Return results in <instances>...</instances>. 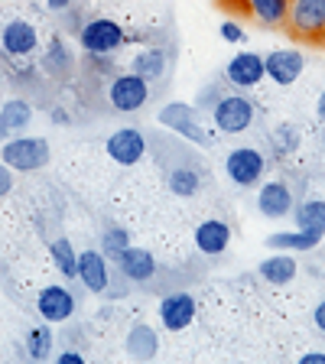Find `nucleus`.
Wrapping results in <instances>:
<instances>
[{"label": "nucleus", "instance_id": "obj_1", "mask_svg": "<svg viewBox=\"0 0 325 364\" xmlns=\"http://www.w3.org/2000/svg\"><path fill=\"white\" fill-rule=\"evenodd\" d=\"M156 121L163 124L169 134L182 136L186 144H196V146H202V150H208V146L215 144V136L202 127V121H198L196 105H186V101H169V105L159 107Z\"/></svg>", "mask_w": 325, "mask_h": 364}, {"label": "nucleus", "instance_id": "obj_2", "mask_svg": "<svg viewBox=\"0 0 325 364\" xmlns=\"http://www.w3.org/2000/svg\"><path fill=\"white\" fill-rule=\"evenodd\" d=\"M212 124L218 134L228 136H238V134H247L254 117H257V105L247 98V95H221V101L212 107Z\"/></svg>", "mask_w": 325, "mask_h": 364}, {"label": "nucleus", "instance_id": "obj_3", "mask_svg": "<svg viewBox=\"0 0 325 364\" xmlns=\"http://www.w3.org/2000/svg\"><path fill=\"white\" fill-rule=\"evenodd\" d=\"M49 140L46 136H10L4 150H0V159L7 163L14 173H36L49 163Z\"/></svg>", "mask_w": 325, "mask_h": 364}, {"label": "nucleus", "instance_id": "obj_4", "mask_svg": "<svg viewBox=\"0 0 325 364\" xmlns=\"http://www.w3.org/2000/svg\"><path fill=\"white\" fill-rule=\"evenodd\" d=\"M225 176L235 182L238 189L260 186L267 176V153L260 146H235V150H228Z\"/></svg>", "mask_w": 325, "mask_h": 364}, {"label": "nucleus", "instance_id": "obj_5", "mask_svg": "<svg viewBox=\"0 0 325 364\" xmlns=\"http://www.w3.org/2000/svg\"><path fill=\"white\" fill-rule=\"evenodd\" d=\"M78 43H82V49L88 55H111L127 43V33L111 16H91L82 26V33H78Z\"/></svg>", "mask_w": 325, "mask_h": 364}, {"label": "nucleus", "instance_id": "obj_6", "mask_svg": "<svg viewBox=\"0 0 325 364\" xmlns=\"http://www.w3.org/2000/svg\"><path fill=\"white\" fill-rule=\"evenodd\" d=\"M287 30L303 43H325V0H289Z\"/></svg>", "mask_w": 325, "mask_h": 364}, {"label": "nucleus", "instance_id": "obj_7", "mask_svg": "<svg viewBox=\"0 0 325 364\" xmlns=\"http://www.w3.org/2000/svg\"><path fill=\"white\" fill-rule=\"evenodd\" d=\"M107 101L121 114L140 111L150 101V82L144 75H137V72H117V75H111V85H107Z\"/></svg>", "mask_w": 325, "mask_h": 364}, {"label": "nucleus", "instance_id": "obj_8", "mask_svg": "<svg viewBox=\"0 0 325 364\" xmlns=\"http://www.w3.org/2000/svg\"><path fill=\"white\" fill-rule=\"evenodd\" d=\"M196 312H198L196 296L179 289V293H169L159 299L156 316H159V326L166 328V332H186L196 322Z\"/></svg>", "mask_w": 325, "mask_h": 364}, {"label": "nucleus", "instance_id": "obj_9", "mask_svg": "<svg viewBox=\"0 0 325 364\" xmlns=\"http://www.w3.org/2000/svg\"><path fill=\"white\" fill-rule=\"evenodd\" d=\"M105 150L117 166H124V169L137 166L146 156V136H144V130H137V127H117L107 136Z\"/></svg>", "mask_w": 325, "mask_h": 364}, {"label": "nucleus", "instance_id": "obj_10", "mask_svg": "<svg viewBox=\"0 0 325 364\" xmlns=\"http://www.w3.org/2000/svg\"><path fill=\"white\" fill-rule=\"evenodd\" d=\"M296 208V196L289 189V182L283 179H267L257 186V212L264 218H289Z\"/></svg>", "mask_w": 325, "mask_h": 364}, {"label": "nucleus", "instance_id": "obj_11", "mask_svg": "<svg viewBox=\"0 0 325 364\" xmlns=\"http://www.w3.org/2000/svg\"><path fill=\"white\" fill-rule=\"evenodd\" d=\"M225 78H228V85H235L238 91L257 88V85L267 78L264 55H260V53H238V55H231V62L225 65Z\"/></svg>", "mask_w": 325, "mask_h": 364}, {"label": "nucleus", "instance_id": "obj_12", "mask_svg": "<svg viewBox=\"0 0 325 364\" xmlns=\"http://www.w3.org/2000/svg\"><path fill=\"white\" fill-rule=\"evenodd\" d=\"M264 65H267V78L280 88H289V85L299 82L306 68V55L299 49H273V53L264 55Z\"/></svg>", "mask_w": 325, "mask_h": 364}, {"label": "nucleus", "instance_id": "obj_13", "mask_svg": "<svg viewBox=\"0 0 325 364\" xmlns=\"http://www.w3.org/2000/svg\"><path fill=\"white\" fill-rule=\"evenodd\" d=\"M36 309L43 316V322L55 326V322H68L75 316V296L72 289L62 287V283H53V287H43L36 296Z\"/></svg>", "mask_w": 325, "mask_h": 364}, {"label": "nucleus", "instance_id": "obj_14", "mask_svg": "<svg viewBox=\"0 0 325 364\" xmlns=\"http://www.w3.org/2000/svg\"><path fill=\"white\" fill-rule=\"evenodd\" d=\"M0 49L7 55H33L39 49V33L30 20H7L0 26Z\"/></svg>", "mask_w": 325, "mask_h": 364}, {"label": "nucleus", "instance_id": "obj_15", "mask_svg": "<svg viewBox=\"0 0 325 364\" xmlns=\"http://www.w3.org/2000/svg\"><path fill=\"white\" fill-rule=\"evenodd\" d=\"M78 283L95 296L107 293V287H111V264H107L105 250H82L78 254Z\"/></svg>", "mask_w": 325, "mask_h": 364}, {"label": "nucleus", "instance_id": "obj_16", "mask_svg": "<svg viewBox=\"0 0 325 364\" xmlns=\"http://www.w3.org/2000/svg\"><path fill=\"white\" fill-rule=\"evenodd\" d=\"M156 270H159V264L153 257V250H146V247H134L130 244L121 257H117V273L127 283H150L156 277Z\"/></svg>", "mask_w": 325, "mask_h": 364}, {"label": "nucleus", "instance_id": "obj_17", "mask_svg": "<svg viewBox=\"0 0 325 364\" xmlns=\"http://www.w3.org/2000/svg\"><path fill=\"white\" fill-rule=\"evenodd\" d=\"M228 244H231V225L221 218H208L196 228V247L205 257H218L225 254Z\"/></svg>", "mask_w": 325, "mask_h": 364}, {"label": "nucleus", "instance_id": "obj_18", "mask_svg": "<svg viewBox=\"0 0 325 364\" xmlns=\"http://www.w3.org/2000/svg\"><path fill=\"white\" fill-rule=\"evenodd\" d=\"M124 348H127V355L134 358V361H153V358L159 355V335H156V328L146 326V322H134V326L127 328Z\"/></svg>", "mask_w": 325, "mask_h": 364}, {"label": "nucleus", "instance_id": "obj_19", "mask_svg": "<svg viewBox=\"0 0 325 364\" xmlns=\"http://www.w3.org/2000/svg\"><path fill=\"white\" fill-rule=\"evenodd\" d=\"M257 273L270 287H287V283L296 280V257L289 250H273L270 257H264L257 264Z\"/></svg>", "mask_w": 325, "mask_h": 364}, {"label": "nucleus", "instance_id": "obj_20", "mask_svg": "<svg viewBox=\"0 0 325 364\" xmlns=\"http://www.w3.org/2000/svg\"><path fill=\"white\" fill-rule=\"evenodd\" d=\"M325 235L316 231H303V228H293V231H273L267 237V247L270 250H289V254H306V250H316L322 244Z\"/></svg>", "mask_w": 325, "mask_h": 364}, {"label": "nucleus", "instance_id": "obj_21", "mask_svg": "<svg viewBox=\"0 0 325 364\" xmlns=\"http://www.w3.org/2000/svg\"><path fill=\"white\" fill-rule=\"evenodd\" d=\"M33 124V107L23 98H10L0 105V136H14Z\"/></svg>", "mask_w": 325, "mask_h": 364}, {"label": "nucleus", "instance_id": "obj_22", "mask_svg": "<svg viewBox=\"0 0 325 364\" xmlns=\"http://www.w3.org/2000/svg\"><path fill=\"white\" fill-rule=\"evenodd\" d=\"M247 14L267 30H280L289 20V0H247Z\"/></svg>", "mask_w": 325, "mask_h": 364}, {"label": "nucleus", "instance_id": "obj_23", "mask_svg": "<svg viewBox=\"0 0 325 364\" xmlns=\"http://www.w3.org/2000/svg\"><path fill=\"white\" fill-rule=\"evenodd\" d=\"M130 72L144 75L146 82L163 78L166 75V49H159V46H146V49H140V53L134 55V62H130Z\"/></svg>", "mask_w": 325, "mask_h": 364}, {"label": "nucleus", "instance_id": "obj_24", "mask_svg": "<svg viewBox=\"0 0 325 364\" xmlns=\"http://www.w3.org/2000/svg\"><path fill=\"white\" fill-rule=\"evenodd\" d=\"M166 186L173 196L179 198H192L202 192V173L196 166H173L166 173Z\"/></svg>", "mask_w": 325, "mask_h": 364}, {"label": "nucleus", "instance_id": "obj_25", "mask_svg": "<svg viewBox=\"0 0 325 364\" xmlns=\"http://www.w3.org/2000/svg\"><path fill=\"white\" fill-rule=\"evenodd\" d=\"M293 221L296 228L303 231H316V235H325V202L322 198H306L293 208Z\"/></svg>", "mask_w": 325, "mask_h": 364}, {"label": "nucleus", "instance_id": "obj_26", "mask_svg": "<svg viewBox=\"0 0 325 364\" xmlns=\"http://www.w3.org/2000/svg\"><path fill=\"white\" fill-rule=\"evenodd\" d=\"M49 257H53L55 270H59L65 280H78V250L72 247L68 237H55V241L49 244Z\"/></svg>", "mask_w": 325, "mask_h": 364}, {"label": "nucleus", "instance_id": "obj_27", "mask_svg": "<svg viewBox=\"0 0 325 364\" xmlns=\"http://www.w3.org/2000/svg\"><path fill=\"white\" fill-rule=\"evenodd\" d=\"M270 144H273V153L277 156H289V153L299 150V144H303V134H299V127L289 121L277 124V127L270 130Z\"/></svg>", "mask_w": 325, "mask_h": 364}, {"label": "nucleus", "instance_id": "obj_28", "mask_svg": "<svg viewBox=\"0 0 325 364\" xmlns=\"http://www.w3.org/2000/svg\"><path fill=\"white\" fill-rule=\"evenodd\" d=\"M53 328H49V322L46 326H36L30 335H26V355L33 358V361H46V358L53 355Z\"/></svg>", "mask_w": 325, "mask_h": 364}, {"label": "nucleus", "instance_id": "obj_29", "mask_svg": "<svg viewBox=\"0 0 325 364\" xmlns=\"http://www.w3.org/2000/svg\"><path fill=\"white\" fill-rule=\"evenodd\" d=\"M130 247V231L124 225H107L105 235H101V250H105L107 260H117L124 250Z\"/></svg>", "mask_w": 325, "mask_h": 364}, {"label": "nucleus", "instance_id": "obj_30", "mask_svg": "<svg viewBox=\"0 0 325 364\" xmlns=\"http://www.w3.org/2000/svg\"><path fill=\"white\" fill-rule=\"evenodd\" d=\"M43 68L49 75H65L68 68H72V53H68V46L62 43V39L49 43V49H46V55H43Z\"/></svg>", "mask_w": 325, "mask_h": 364}, {"label": "nucleus", "instance_id": "obj_31", "mask_svg": "<svg viewBox=\"0 0 325 364\" xmlns=\"http://www.w3.org/2000/svg\"><path fill=\"white\" fill-rule=\"evenodd\" d=\"M221 95H228V91L221 88V82H208L205 88H198V91H196V111L212 114V107L221 101Z\"/></svg>", "mask_w": 325, "mask_h": 364}, {"label": "nucleus", "instance_id": "obj_32", "mask_svg": "<svg viewBox=\"0 0 325 364\" xmlns=\"http://www.w3.org/2000/svg\"><path fill=\"white\" fill-rule=\"evenodd\" d=\"M218 33H221V39H225V43H244V36H247V33H244V26L238 20H221Z\"/></svg>", "mask_w": 325, "mask_h": 364}, {"label": "nucleus", "instance_id": "obj_33", "mask_svg": "<svg viewBox=\"0 0 325 364\" xmlns=\"http://www.w3.org/2000/svg\"><path fill=\"white\" fill-rule=\"evenodd\" d=\"M10 189H14V169L0 159V196H10Z\"/></svg>", "mask_w": 325, "mask_h": 364}, {"label": "nucleus", "instance_id": "obj_34", "mask_svg": "<svg viewBox=\"0 0 325 364\" xmlns=\"http://www.w3.org/2000/svg\"><path fill=\"white\" fill-rule=\"evenodd\" d=\"M312 326H316L319 332L325 335V299H322V303L316 306V309H312Z\"/></svg>", "mask_w": 325, "mask_h": 364}, {"label": "nucleus", "instance_id": "obj_35", "mask_svg": "<svg viewBox=\"0 0 325 364\" xmlns=\"http://www.w3.org/2000/svg\"><path fill=\"white\" fill-rule=\"evenodd\" d=\"M82 361H85V358L78 355V351H72V348H65L59 355V364H82Z\"/></svg>", "mask_w": 325, "mask_h": 364}, {"label": "nucleus", "instance_id": "obj_36", "mask_svg": "<svg viewBox=\"0 0 325 364\" xmlns=\"http://www.w3.org/2000/svg\"><path fill=\"white\" fill-rule=\"evenodd\" d=\"M303 364H325V351H309V355L299 358Z\"/></svg>", "mask_w": 325, "mask_h": 364}, {"label": "nucleus", "instance_id": "obj_37", "mask_svg": "<svg viewBox=\"0 0 325 364\" xmlns=\"http://www.w3.org/2000/svg\"><path fill=\"white\" fill-rule=\"evenodd\" d=\"M72 4H75V0H46V7H49V10H55V14H62V10H65V7H72Z\"/></svg>", "mask_w": 325, "mask_h": 364}, {"label": "nucleus", "instance_id": "obj_38", "mask_svg": "<svg viewBox=\"0 0 325 364\" xmlns=\"http://www.w3.org/2000/svg\"><path fill=\"white\" fill-rule=\"evenodd\" d=\"M316 117H319V124L325 127V91L319 95V101H316Z\"/></svg>", "mask_w": 325, "mask_h": 364}, {"label": "nucleus", "instance_id": "obj_39", "mask_svg": "<svg viewBox=\"0 0 325 364\" xmlns=\"http://www.w3.org/2000/svg\"><path fill=\"white\" fill-rule=\"evenodd\" d=\"M53 121H55V124H68V114H62V111H53Z\"/></svg>", "mask_w": 325, "mask_h": 364}, {"label": "nucleus", "instance_id": "obj_40", "mask_svg": "<svg viewBox=\"0 0 325 364\" xmlns=\"http://www.w3.org/2000/svg\"><path fill=\"white\" fill-rule=\"evenodd\" d=\"M322 153H325V127H322Z\"/></svg>", "mask_w": 325, "mask_h": 364}]
</instances>
